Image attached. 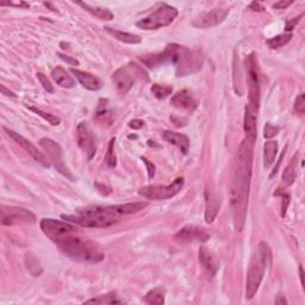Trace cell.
<instances>
[{
    "mask_svg": "<svg viewBox=\"0 0 305 305\" xmlns=\"http://www.w3.org/2000/svg\"><path fill=\"white\" fill-rule=\"evenodd\" d=\"M105 30L111 36H114L116 39H118V41L123 43H128V44H138V43L142 42V38L138 35L130 34V32H124L117 29H112L110 26H106Z\"/></svg>",
    "mask_w": 305,
    "mask_h": 305,
    "instance_id": "obj_23",
    "label": "cell"
},
{
    "mask_svg": "<svg viewBox=\"0 0 305 305\" xmlns=\"http://www.w3.org/2000/svg\"><path fill=\"white\" fill-rule=\"evenodd\" d=\"M171 104L175 109L185 112H193L197 108V100H195L193 94L187 89H182L175 93L171 99Z\"/></svg>",
    "mask_w": 305,
    "mask_h": 305,
    "instance_id": "obj_16",
    "label": "cell"
},
{
    "mask_svg": "<svg viewBox=\"0 0 305 305\" xmlns=\"http://www.w3.org/2000/svg\"><path fill=\"white\" fill-rule=\"evenodd\" d=\"M39 144H41V147L44 149V151L47 152L49 159H50V161L54 164L55 168L58 170V172H60L61 174H64L65 177H67L69 179H73L72 175L69 174V172L67 168H66L65 162H64V150H62L61 145L59 143H56L54 140H52V138H41V141H39Z\"/></svg>",
    "mask_w": 305,
    "mask_h": 305,
    "instance_id": "obj_11",
    "label": "cell"
},
{
    "mask_svg": "<svg viewBox=\"0 0 305 305\" xmlns=\"http://www.w3.org/2000/svg\"><path fill=\"white\" fill-rule=\"evenodd\" d=\"M60 250L72 260L86 264H98L104 259V253L93 242L82 240L74 235L55 242Z\"/></svg>",
    "mask_w": 305,
    "mask_h": 305,
    "instance_id": "obj_3",
    "label": "cell"
},
{
    "mask_svg": "<svg viewBox=\"0 0 305 305\" xmlns=\"http://www.w3.org/2000/svg\"><path fill=\"white\" fill-rule=\"evenodd\" d=\"M272 264V253L266 242H261L258 247L257 254L251 259L249 267L247 272L246 283V298L251 299L258 292L261 281L264 279L266 267H270Z\"/></svg>",
    "mask_w": 305,
    "mask_h": 305,
    "instance_id": "obj_4",
    "label": "cell"
},
{
    "mask_svg": "<svg viewBox=\"0 0 305 305\" xmlns=\"http://www.w3.org/2000/svg\"><path fill=\"white\" fill-rule=\"evenodd\" d=\"M299 276H300V283L304 285V273H303V267L299 266Z\"/></svg>",
    "mask_w": 305,
    "mask_h": 305,
    "instance_id": "obj_47",
    "label": "cell"
},
{
    "mask_svg": "<svg viewBox=\"0 0 305 305\" xmlns=\"http://www.w3.org/2000/svg\"><path fill=\"white\" fill-rule=\"evenodd\" d=\"M276 304H287L286 298H284L283 296H278V298H276Z\"/></svg>",
    "mask_w": 305,
    "mask_h": 305,
    "instance_id": "obj_46",
    "label": "cell"
},
{
    "mask_svg": "<svg viewBox=\"0 0 305 305\" xmlns=\"http://www.w3.org/2000/svg\"><path fill=\"white\" fill-rule=\"evenodd\" d=\"M184 178H177L167 186H161V185H154V186H144L140 188L138 194L142 197L147 198L150 200H166L171 199L177 195L184 187Z\"/></svg>",
    "mask_w": 305,
    "mask_h": 305,
    "instance_id": "obj_8",
    "label": "cell"
},
{
    "mask_svg": "<svg viewBox=\"0 0 305 305\" xmlns=\"http://www.w3.org/2000/svg\"><path fill=\"white\" fill-rule=\"evenodd\" d=\"M79 6H81L82 9H85L88 13H91L92 16L97 17L101 21H111L114 18V13L110 10L104 9V8H98V6H91L86 3H78Z\"/></svg>",
    "mask_w": 305,
    "mask_h": 305,
    "instance_id": "obj_24",
    "label": "cell"
},
{
    "mask_svg": "<svg viewBox=\"0 0 305 305\" xmlns=\"http://www.w3.org/2000/svg\"><path fill=\"white\" fill-rule=\"evenodd\" d=\"M278 132H279V128L274 127V125L271 124V123H267L266 127H265L264 136L266 138H272V137H274V136H276Z\"/></svg>",
    "mask_w": 305,
    "mask_h": 305,
    "instance_id": "obj_35",
    "label": "cell"
},
{
    "mask_svg": "<svg viewBox=\"0 0 305 305\" xmlns=\"http://www.w3.org/2000/svg\"><path fill=\"white\" fill-rule=\"evenodd\" d=\"M211 235L207 229L195 227V225H186L175 235V240L182 243H203L210 240Z\"/></svg>",
    "mask_w": 305,
    "mask_h": 305,
    "instance_id": "obj_12",
    "label": "cell"
},
{
    "mask_svg": "<svg viewBox=\"0 0 305 305\" xmlns=\"http://www.w3.org/2000/svg\"><path fill=\"white\" fill-rule=\"evenodd\" d=\"M71 72L75 75V78L78 79V81L80 82L84 88L89 89V91H98V89L101 88V81L99 80L97 76L91 74V73L75 68H72Z\"/></svg>",
    "mask_w": 305,
    "mask_h": 305,
    "instance_id": "obj_20",
    "label": "cell"
},
{
    "mask_svg": "<svg viewBox=\"0 0 305 305\" xmlns=\"http://www.w3.org/2000/svg\"><path fill=\"white\" fill-rule=\"evenodd\" d=\"M291 38H292V34H290V32H286V34L283 35H278L276 37H272L267 41V45L271 49H278L284 47V45H286L288 42L291 41Z\"/></svg>",
    "mask_w": 305,
    "mask_h": 305,
    "instance_id": "obj_29",
    "label": "cell"
},
{
    "mask_svg": "<svg viewBox=\"0 0 305 305\" xmlns=\"http://www.w3.org/2000/svg\"><path fill=\"white\" fill-rule=\"evenodd\" d=\"M4 130L8 132V135L10 136V137H11L12 140L15 141L18 145H21V147L24 149V150L28 152L30 157L34 159V160L39 162V164H41L42 166H44V167H49V166H50V164H49L47 160V158H45V155L43 154V152L39 151L38 149L36 148L35 145L32 144L29 140H26L25 137H23V136L19 135L18 132L10 130V129H8V128H4Z\"/></svg>",
    "mask_w": 305,
    "mask_h": 305,
    "instance_id": "obj_14",
    "label": "cell"
},
{
    "mask_svg": "<svg viewBox=\"0 0 305 305\" xmlns=\"http://www.w3.org/2000/svg\"><path fill=\"white\" fill-rule=\"evenodd\" d=\"M29 110H31L32 112H35L36 115H38L39 117H42L44 121H47L49 124L52 125H59L60 123H61V119H60L59 117H56V116L52 115V114H48V112H44L42 111L41 109H37L35 108V106H30Z\"/></svg>",
    "mask_w": 305,
    "mask_h": 305,
    "instance_id": "obj_31",
    "label": "cell"
},
{
    "mask_svg": "<svg viewBox=\"0 0 305 305\" xmlns=\"http://www.w3.org/2000/svg\"><path fill=\"white\" fill-rule=\"evenodd\" d=\"M249 9L253 10V11H264V6L260 4V3H257V2H253L251 4L249 5Z\"/></svg>",
    "mask_w": 305,
    "mask_h": 305,
    "instance_id": "obj_44",
    "label": "cell"
},
{
    "mask_svg": "<svg viewBox=\"0 0 305 305\" xmlns=\"http://www.w3.org/2000/svg\"><path fill=\"white\" fill-rule=\"evenodd\" d=\"M142 160H143V162H144L145 166H147V168H148V175H149V179H151L152 177H154V174H155V167H154V165L150 164V161H148L145 158H142Z\"/></svg>",
    "mask_w": 305,
    "mask_h": 305,
    "instance_id": "obj_41",
    "label": "cell"
},
{
    "mask_svg": "<svg viewBox=\"0 0 305 305\" xmlns=\"http://www.w3.org/2000/svg\"><path fill=\"white\" fill-rule=\"evenodd\" d=\"M278 155V143L276 141H268L264 145V165L270 168L274 164Z\"/></svg>",
    "mask_w": 305,
    "mask_h": 305,
    "instance_id": "obj_26",
    "label": "cell"
},
{
    "mask_svg": "<svg viewBox=\"0 0 305 305\" xmlns=\"http://www.w3.org/2000/svg\"><path fill=\"white\" fill-rule=\"evenodd\" d=\"M0 5H2V6H5V5H9V6H16V8H23V9H28V8H29V4H26V3H24V2H19V3L3 2V3H0Z\"/></svg>",
    "mask_w": 305,
    "mask_h": 305,
    "instance_id": "obj_39",
    "label": "cell"
},
{
    "mask_svg": "<svg viewBox=\"0 0 305 305\" xmlns=\"http://www.w3.org/2000/svg\"><path fill=\"white\" fill-rule=\"evenodd\" d=\"M85 303L87 304H122L123 300L121 299L117 296L116 292H109L106 294H101V296H98L95 298H92V299L86 300Z\"/></svg>",
    "mask_w": 305,
    "mask_h": 305,
    "instance_id": "obj_27",
    "label": "cell"
},
{
    "mask_svg": "<svg viewBox=\"0 0 305 305\" xmlns=\"http://www.w3.org/2000/svg\"><path fill=\"white\" fill-rule=\"evenodd\" d=\"M26 265H28V270L30 271V273L32 272V268H36L39 273H42V268L39 267L38 261L36 260L35 258H31V255H28V257H26Z\"/></svg>",
    "mask_w": 305,
    "mask_h": 305,
    "instance_id": "obj_36",
    "label": "cell"
},
{
    "mask_svg": "<svg viewBox=\"0 0 305 305\" xmlns=\"http://www.w3.org/2000/svg\"><path fill=\"white\" fill-rule=\"evenodd\" d=\"M35 222L36 216L28 209L17 207H2V223L4 225L32 224Z\"/></svg>",
    "mask_w": 305,
    "mask_h": 305,
    "instance_id": "obj_10",
    "label": "cell"
},
{
    "mask_svg": "<svg viewBox=\"0 0 305 305\" xmlns=\"http://www.w3.org/2000/svg\"><path fill=\"white\" fill-rule=\"evenodd\" d=\"M303 16L304 15L301 13V15L298 16L297 18H293V19H290V21H287L286 24H285V31L290 32V34H291V31H292V30L296 28V25L298 24V23H299L300 18H303Z\"/></svg>",
    "mask_w": 305,
    "mask_h": 305,
    "instance_id": "obj_37",
    "label": "cell"
},
{
    "mask_svg": "<svg viewBox=\"0 0 305 305\" xmlns=\"http://www.w3.org/2000/svg\"><path fill=\"white\" fill-rule=\"evenodd\" d=\"M281 197H283V205H281V215L285 216V212H286L288 203H290V195L286 194V193H283V194H281Z\"/></svg>",
    "mask_w": 305,
    "mask_h": 305,
    "instance_id": "obj_40",
    "label": "cell"
},
{
    "mask_svg": "<svg viewBox=\"0 0 305 305\" xmlns=\"http://www.w3.org/2000/svg\"><path fill=\"white\" fill-rule=\"evenodd\" d=\"M294 110H296L297 114L303 115L305 111V94L300 93L298 97L296 98V101H294Z\"/></svg>",
    "mask_w": 305,
    "mask_h": 305,
    "instance_id": "obj_34",
    "label": "cell"
},
{
    "mask_svg": "<svg viewBox=\"0 0 305 305\" xmlns=\"http://www.w3.org/2000/svg\"><path fill=\"white\" fill-rule=\"evenodd\" d=\"M39 225H41L43 233L54 242L78 233V228L75 225L67 223V222L54 220V218H43Z\"/></svg>",
    "mask_w": 305,
    "mask_h": 305,
    "instance_id": "obj_9",
    "label": "cell"
},
{
    "mask_svg": "<svg viewBox=\"0 0 305 305\" xmlns=\"http://www.w3.org/2000/svg\"><path fill=\"white\" fill-rule=\"evenodd\" d=\"M58 56L61 60H64L65 62H67V64H69V65H74V66H79V61L76 59H73V58H71V56H68V55H65V54H61V53H59L58 54Z\"/></svg>",
    "mask_w": 305,
    "mask_h": 305,
    "instance_id": "obj_38",
    "label": "cell"
},
{
    "mask_svg": "<svg viewBox=\"0 0 305 305\" xmlns=\"http://www.w3.org/2000/svg\"><path fill=\"white\" fill-rule=\"evenodd\" d=\"M37 79L41 82V85L43 86V88L45 89V91L49 92V93H54V86L52 85V82L48 80V78L44 74H42V73H38L37 74Z\"/></svg>",
    "mask_w": 305,
    "mask_h": 305,
    "instance_id": "obj_33",
    "label": "cell"
},
{
    "mask_svg": "<svg viewBox=\"0 0 305 305\" xmlns=\"http://www.w3.org/2000/svg\"><path fill=\"white\" fill-rule=\"evenodd\" d=\"M125 215H128L127 205L119 204L86 209L76 215H62V218L86 228H108L121 221V217Z\"/></svg>",
    "mask_w": 305,
    "mask_h": 305,
    "instance_id": "obj_2",
    "label": "cell"
},
{
    "mask_svg": "<svg viewBox=\"0 0 305 305\" xmlns=\"http://www.w3.org/2000/svg\"><path fill=\"white\" fill-rule=\"evenodd\" d=\"M257 109H254L253 106L247 105L246 111H244V122H243V130L246 134V140L249 141L250 143H255L257 141Z\"/></svg>",
    "mask_w": 305,
    "mask_h": 305,
    "instance_id": "obj_18",
    "label": "cell"
},
{
    "mask_svg": "<svg viewBox=\"0 0 305 305\" xmlns=\"http://www.w3.org/2000/svg\"><path fill=\"white\" fill-rule=\"evenodd\" d=\"M228 15H229L228 9L218 8V9L210 10V11L201 13L199 17L195 18L193 22V26L201 29L212 28V26L221 24V23L227 18Z\"/></svg>",
    "mask_w": 305,
    "mask_h": 305,
    "instance_id": "obj_15",
    "label": "cell"
},
{
    "mask_svg": "<svg viewBox=\"0 0 305 305\" xmlns=\"http://www.w3.org/2000/svg\"><path fill=\"white\" fill-rule=\"evenodd\" d=\"M76 138H78L79 147L85 152L88 160H91V159L94 157L95 151H97V147H95L93 132H92L91 128L88 127L87 123L82 122V123L78 125V129H76Z\"/></svg>",
    "mask_w": 305,
    "mask_h": 305,
    "instance_id": "obj_13",
    "label": "cell"
},
{
    "mask_svg": "<svg viewBox=\"0 0 305 305\" xmlns=\"http://www.w3.org/2000/svg\"><path fill=\"white\" fill-rule=\"evenodd\" d=\"M178 16V10L173 6L162 4L160 8H158L154 12L147 17L142 18L136 23L138 28L143 30H158L164 26H168L174 22V19Z\"/></svg>",
    "mask_w": 305,
    "mask_h": 305,
    "instance_id": "obj_6",
    "label": "cell"
},
{
    "mask_svg": "<svg viewBox=\"0 0 305 305\" xmlns=\"http://www.w3.org/2000/svg\"><path fill=\"white\" fill-rule=\"evenodd\" d=\"M162 137L168 143L173 144L180 150L182 154H187L190 149V140L186 135L180 134V132H174L171 130H166L162 132Z\"/></svg>",
    "mask_w": 305,
    "mask_h": 305,
    "instance_id": "obj_21",
    "label": "cell"
},
{
    "mask_svg": "<svg viewBox=\"0 0 305 305\" xmlns=\"http://www.w3.org/2000/svg\"><path fill=\"white\" fill-rule=\"evenodd\" d=\"M151 93L155 95V98L158 99H164L167 97V95H170L172 93V91H173V87L172 86H167V85H159L155 84L151 86Z\"/></svg>",
    "mask_w": 305,
    "mask_h": 305,
    "instance_id": "obj_30",
    "label": "cell"
},
{
    "mask_svg": "<svg viewBox=\"0 0 305 305\" xmlns=\"http://www.w3.org/2000/svg\"><path fill=\"white\" fill-rule=\"evenodd\" d=\"M52 79L56 84L64 88H73L75 86V80L69 73L62 67H56L52 71Z\"/></svg>",
    "mask_w": 305,
    "mask_h": 305,
    "instance_id": "obj_22",
    "label": "cell"
},
{
    "mask_svg": "<svg viewBox=\"0 0 305 305\" xmlns=\"http://www.w3.org/2000/svg\"><path fill=\"white\" fill-rule=\"evenodd\" d=\"M115 138H112L110 141V143L108 145V150H106L105 154V162L109 167H115L116 164H117V158H116V152H115Z\"/></svg>",
    "mask_w": 305,
    "mask_h": 305,
    "instance_id": "obj_32",
    "label": "cell"
},
{
    "mask_svg": "<svg viewBox=\"0 0 305 305\" xmlns=\"http://www.w3.org/2000/svg\"><path fill=\"white\" fill-rule=\"evenodd\" d=\"M144 122L141 121V119H134V121H131L130 123H129V127L131 129H141L143 128Z\"/></svg>",
    "mask_w": 305,
    "mask_h": 305,
    "instance_id": "obj_43",
    "label": "cell"
},
{
    "mask_svg": "<svg viewBox=\"0 0 305 305\" xmlns=\"http://www.w3.org/2000/svg\"><path fill=\"white\" fill-rule=\"evenodd\" d=\"M221 201L220 198L217 197L216 192L212 188L207 187L205 190V222L207 223H212L215 218L217 217L218 212H220Z\"/></svg>",
    "mask_w": 305,
    "mask_h": 305,
    "instance_id": "obj_17",
    "label": "cell"
},
{
    "mask_svg": "<svg viewBox=\"0 0 305 305\" xmlns=\"http://www.w3.org/2000/svg\"><path fill=\"white\" fill-rule=\"evenodd\" d=\"M148 80V75L142 67H140L135 62H129L128 65L123 66L117 69L112 74V80H114L118 92L122 94H127L138 80Z\"/></svg>",
    "mask_w": 305,
    "mask_h": 305,
    "instance_id": "obj_5",
    "label": "cell"
},
{
    "mask_svg": "<svg viewBox=\"0 0 305 305\" xmlns=\"http://www.w3.org/2000/svg\"><path fill=\"white\" fill-rule=\"evenodd\" d=\"M297 165H298V155H294L292 160L290 161V164L287 165V167L285 168L283 177H281V180H283V184L285 186H291V185L294 182V180H296Z\"/></svg>",
    "mask_w": 305,
    "mask_h": 305,
    "instance_id": "obj_25",
    "label": "cell"
},
{
    "mask_svg": "<svg viewBox=\"0 0 305 305\" xmlns=\"http://www.w3.org/2000/svg\"><path fill=\"white\" fill-rule=\"evenodd\" d=\"M2 93L4 95H8V97H11V98H16V94L13 93V92L9 91L8 88L5 87V86H2Z\"/></svg>",
    "mask_w": 305,
    "mask_h": 305,
    "instance_id": "obj_45",
    "label": "cell"
},
{
    "mask_svg": "<svg viewBox=\"0 0 305 305\" xmlns=\"http://www.w3.org/2000/svg\"><path fill=\"white\" fill-rule=\"evenodd\" d=\"M199 263L205 271L208 272L209 276L215 277L220 270V261L216 255L209 250L207 247H200L199 249Z\"/></svg>",
    "mask_w": 305,
    "mask_h": 305,
    "instance_id": "obj_19",
    "label": "cell"
},
{
    "mask_svg": "<svg viewBox=\"0 0 305 305\" xmlns=\"http://www.w3.org/2000/svg\"><path fill=\"white\" fill-rule=\"evenodd\" d=\"M144 301L147 304H164L165 303V288L159 286L152 288L149 292L145 294Z\"/></svg>",
    "mask_w": 305,
    "mask_h": 305,
    "instance_id": "obj_28",
    "label": "cell"
},
{
    "mask_svg": "<svg viewBox=\"0 0 305 305\" xmlns=\"http://www.w3.org/2000/svg\"><path fill=\"white\" fill-rule=\"evenodd\" d=\"M253 147L244 138L237 149L234 161V173L230 185L231 208H233L234 227L236 231H241L246 222L248 201H249V190L251 170H253Z\"/></svg>",
    "mask_w": 305,
    "mask_h": 305,
    "instance_id": "obj_1",
    "label": "cell"
},
{
    "mask_svg": "<svg viewBox=\"0 0 305 305\" xmlns=\"http://www.w3.org/2000/svg\"><path fill=\"white\" fill-rule=\"evenodd\" d=\"M293 2L292 0H290V2H278L276 4H273V9H278V10H283L288 8L290 5H292Z\"/></svg>",
    "mask_w": 305,
    "mask_h": 305,
    "instance_id": "obj_42",
    "label": "cell"
},
{
    "mask_svg": "<svg viewBox=\"0 0 305 305\" xmlns=\"http://www.w3.org/2000/svg\"><path fill=\"white\" fill-rule=\"evenodd\" d=\"M247 71V82L248 91H249V105L259 110L260 106V73H259V65L255 58V54H250L244 61Z\"/></svg>",
    "mask_w": 305,
    "mask_h": 305,
    "instance_id": "obj_7",
    "label": "cell"
}]
</instances>
